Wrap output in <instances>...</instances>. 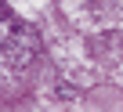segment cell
I'll use <instances>...</instances> for the list:
<instances>
[{
	"label": "cell",
	"instance_id": "obj_1",
	"mask_svg": "<svg viewBox=\"0 0 123 112\" xmlns=\"http://www.w3.org/2000/svg\"><path fill=\"white\" fill-rule=\"evenodd\" d=\"M0 54H4L7 65H15V69H25L33 62V54H36L29 25H22L11 15V7L4 4V0H0Z\"/></svg>",
	"mask_w": 123,
	"mask_h": 112
}]
</instances>
